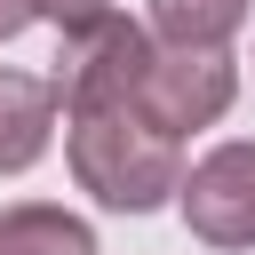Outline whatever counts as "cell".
Masks as SVG:
<instances>
[{"mask_svg": "<svg viewBox=\"0 0 255 255\" xmlns=\"http://www.w3.org/2000/svg\"><path fill=\"white\" fill-rule=\"evenodd\" d=\"M64 159H72L80 191L96 207H120V215H151L159 199L183 191V143L167 128H151L135 104L64 112Z\"/></svg>", "mask_w": 255, "mask_h": 255, "instance_id": "6da1fadb", "label": "cell"}, {"mask_svg": "<svg viewBox=\"0 0 255 255\" xmlns=\"http://www.w3.org/2000/svg\"><path fill=\"white\" fill-rule=\"evenodd\" d=\"M151 56H159V40H151V24H135V16H96V24L64 32V48H56V96H64V112L135 104Z\"/></svg>", "mask_w": 255, "mask_h": 255, "instance_id": "7a4b0ae2", "label": "cell"}, {"mask_svg": "<svg viewBox=\"0 0 255 255\" xmlns=\"http://www.w3.org/2000/svg\"><path fill=\"white\" fill-rule=\"evenodd\" d=\"M231 96H239V64H231L223 48H167V40H159L135 112L183 143L191 128H215V120L231 112Z\"/></svg>", "mask_w": 255, "mask_h": 255, "instance_id": "3957f363", "label": "cell"}, {"mask_svg": "<svg viewBox=\"0 0 255 255\" xmlns=\"http://www.w3.org/2000/svg\"><path fill=\"white\" fill-rule=\"evenodd\" d=\"M175 199H183L191 239H207V247H223V255L255 247V143H215V151L183 175Z\"/></svg>", "mask_w": 255, "mask_h": 255, "instance_id": "277c9868", "label": "cell"}, {"mask_svg": "<svg viewBox=\"0 0 255 255\" xmlns=\"http://www.w3.org/2000/svg\"><path fill=\"white\" fill-rule=\"evenodd\" d=\"M56 112H64L56 80L0 72V175H24V167L48 151V135H56Z\"/></svg>", "mask_w": 255, "mask_h": 255, "instance_id": "5b68a950", "label": "cell"}, {"mask_svg": "<svg viewBox=\"0 0 255 255\" xmlns=\"http://www.w3.org/2000/svg\"><path fill=\"white\" fill-rule=\"evenodd\" d=\"M0 255H96V231L80 215H64V207L24 199V207L0 215Z\"/></svg>", "mask_w": 255, "mask_h": 255, "instance_id": "8992f818", "label": "cell"}, {"mask_svg": "<svg viewBox=\"0 0 255 255\" xmlns=\"http://www.w3.org/2000/svg\"><path fill=\"white\" fill-rule=\"evenodd\" d=\"M247 24V0H151V32L167 48H223Z\"/></svg>", "mask_w": 255, "mask_h": 255, "instance_id": "52a82bcc", "label": "cell"}, {"mask_svg": "<svg viewBox=\"0 0 255 255\" xmlns=\"http://www.w3.org/2000/svg\"><path fill=\"white\" fill-rule=\"evenodd\" d=\"M56 32H80V24H96V16H112V0H32Z\"/></svg>", "mask_w": 255, "mask_h": 255, "instance_id": "ba28073f", "label": "cell"}, {"mask_svg": "<svg viewBox=\"0 0 255 255\" xmlns=\"http://www.w3.org/2000/svg\"><path fill=\"white\" fill-rule=\"evenodd\" d=\"M32 16H40V8H32V0H0V40H16V32H24V24H32Z\"/></svg>", "mask_w": 255, "mask_h": 255, "instance_id": "9c48e42d", "label": "cell"}]
</instances>
